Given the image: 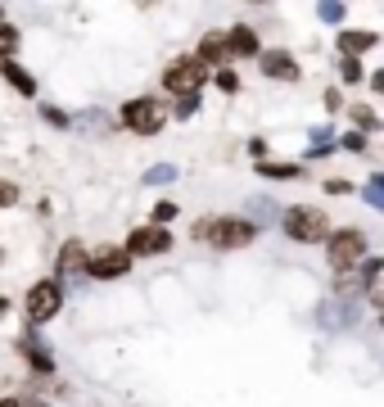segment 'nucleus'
<instances>
[{"label": "nucleus", "instance_id": "nucleus-19", "mask_svg": "<svg viewBox=\"0 0 384 407\" xmlns=\"http://www.w3.org/2000/svg\"><path fill=\"white\" fill-rule=\"evenodd\" d=\"M172 217H177V204H168V199L154 204V227H163V222H172Z\"/></svg>", "mask_w": 384, "mask_h": 407}, {"label": "nucleus", "instance_id": "nucleus-12", "mask_svg": "<svg viewBox=\"0 0 384 407\" xmlns=\"http://www.w3.org/2000/svg\"><path fill=\"white\" fill-rule=\"evenodd\" d=\"M5 82L14 86V91H23V95H36V77L27 73V68H18L14 59H5Z\"/></svg>", "mask_w": 384, "mask_h": 407}, {"label": "nucleus", "instance_id": "nucleus-2", "mask_svg": "<svg viewBox=\"0 0 384 407\" xmlns=\"http://www.w3.org/2000/svg\"><path fill=\"white\" fill-rule=\"evenodd\" d=\"M82 271H86V276H95V280H118V276H127V271H131V254L122 245H104V249H95V254H86Z\"/></svg>", "mask_w": 384, "mask_h": 407}, {"label": "nucleus", "instance_id": "nucleus-10", "mask_svg": "<svg viewBox=\"0 0 384 407\" xmlns=\"http://www.w3.org/2000/svg\"><path fill=\"white\" fill-rule=\"evenodd\" d=\"M222 45H226V59H239V55H258L253 27H230V32L222 36Z\"/></svg>", "mask_w": 384, "mask_h": 407}, {"label": "nucleus", "instance_id": "nucleus-21", "mask_svg": "<svg viewBox=\"0 0 384 407\" xmlns=\"http://www.w3.org/2000/svg\"><path fill=\"white\" fill-rule=\"evenodd\" d=\"M353 118H357V122H362V127H367V131H376V127H380V122H376V113H371V109H362V104H357V109H353Z\"/></svg>", "mask_w": 384, "mask_h": 407}, {"label": "nucleus", "instance_id": "nucleus-11", "mask_svg": "<svg viewBox=\"0 0 384 407\" xmlns=\"http://www.w3.org/2000/svg\"><path fill=\"white\" fill-rule=\"evenodd\" d=\"M376 41H380L376 32H339V50L348 55V59L362 55V50H376Z\"/></svg>", "mask_w": 384, "mask_h": 407}, {"label": "nucleus", "instance_id": "nucleus-4", "mask_svg": "<svg viewBox=\"0 0 384 407\" xmlns=\"http://www.w3.org/2000/svg\"><path fill=\"white\" fill-rule=\"evenodd\" d=\"M163 118H168V109H163V100H154V95H140V100L122 104V122L136 136H154L163 127Z\"/></svg>", "mask_w": 384, "mask_h": 407}, {"label": "nucleus", "instance_id": "nucleus-5", "mask_svg": "<svg viewBox=\"0 0 384 407\" xmlns=\"http://www.w3.org/2000/svg\"><path fill=\"white\" fill-rule=\"evenodd\" d=\"M204 82H208V68H199L195 59H186V55L163 68V86H168V95H195Z\"/></svg>", "mask_w": 384, "mask_h": 407}, {"label": "nucleus", "instance_id": "nucleus-17", "mask_svg": "<svg viewBox=\"0 0 384 407\" xmlns=\"http://www.w3.org/2000/svg\"><path fill=\"white\" fill-rule=\"evenodd\" d=\"M316 14H321L325 23H339V18H344V9H339V0H321V5H316Z\"/></svg>", "mask_w": 384, "mask_h": 407}, {"label": "nucleus", "instance_id": "nucleus-8", "mask_svg": "<svg viewBox=\"0 0 384 407\" xmlns=\"http://www.w3.org/2000/svg\"><path fill=\"white\" fill-rule=\"evenodd\" d=\"M168 245H172L168 227H136V231H131V240H127V254L131 258H140V254H168Z\"/></svg>", "mask_w": 384, "mask_h": 407}, {"label": "nucleus", "instance_id": "nucleus-9", "mask_svg": "<svg viewBox=\"0 0 384 407\" xmlns=\"http://www.w3.org/2000/svg\"><path fill=\"white\" fill-rule=\"evenodd\" d=\"M263 73L276 77V82H299V64H294L285 50H267L263 55Z\"/></svg>", "mask_w": 384, "mask_h": 407}, {"label": "nucleus", "instance_id": "nucleus-27", "mask_svg": "<svg viewBox=\"0 0 384 407\" xmlns=\"http://www.w3.org/2000/svg\"><path fill=\"white\" fill-rule=\"evenodd\" d=\"M0 313H5V299H0Z\"/></svg>", "mask_w": 384, "mask_h": 407}, {"label": "nucleus", "instance_id": "nucleus-22", "mask_svg": "<svg viewBox=\"0 0 384 407\" xmlns=\"http://www.w3.org/2000/svg\"><path fill=\"white\" fill-rule=\"evenodd\" d=\"M217 86H222V91H239V77L230 73V68H222V73H217Z\"/></svg>", "mask_w": 384, "mask_h": 407}, {"label": "nucleus", "instance_id": "nucleus-18", "mask_svg": "<svg viewBox=\"0 0 384 407\" xmlns=\"http://www.w3.org/2000/svg\"><path fill=\"white\" fill-rule=\"evenodd\" d=\"M367 204H371V208H384V181H380V177H371V186H367Z\"/></svg>", "mask_w": 384, "mask_h": 407}, {"label": "nucleus", "instance_id": "nucleus-7", "mask_svg": "<svg viewBox=\"0 0 384 407\" xmlns=\"http://www.w3.org/2000/svg\"><path fill=\"white\" fill-rule=\"evenodd\" d=\"M59 308H64L59 280H36V285L27 290V317H32V322H50Z\"/></svg>", "mask_w": 384, "mask_h": 407}, {"label": "nucleus", "instance_id": "nucleus-23", "mask_svg": "<svg viewBox=\"0 0 384 407\" xmlns=\"http://www.w3.org/2000/svg\"><path fill=\"white\" fill-rule=\"evenodd\" d=\"M14 199H18V190L9 186V181H0V208H9V204H14Z\"/></svg>", "mask_w": 384, "mask_h": 407}, {"label": "nucleus", "instance_id": "nucleus-3", "mask_svg": "<svg viewBox=\"0 0 384 407\" xmlns=\"http://www.w3.org/2000/svg\"><path fill=\"white\" fill-rule=\"evenodd\" d=\"M325 231H330V222H325L321 208H290L285 213V236L299 240V245H316V240H325Z\"/></svg>", "mask_w": 384, "mask_h": 407}, {"label": "nucleus", "instance_id": "nucleus-14", "mask_svg": "<svg viewBox=\"0 0 384 407\" xmlns=\"http://www.w3.org/2000/svg\"><path fill=\"white\" fill-rule=\"evenodd\" d=\"M82 263H86L82 240H68V245H64V254H59V271H73V267H82Z\"/></svg>", "mask_w": 384, "mask_h": 407}, {"label": "nucleus", "instance_id": "nucleus-15", "mask_svg": "<svg viewBox=\"0 0 384 407\" xmlns=\"http://www.w3.org/2000/svg\"><path fill=\"white\" fill-rule=\"evenodd\" d=\"M258 172H263V177H299V168H294V163H258Z\"/></svg>", "mask_w": 384, "mask_h": 407}, {"label": "nucleus", "instance_id": "nucleus-1", "mask_svg": "<svg viewBox=\"0 0 384 407\" xmlns=\"http://www.w3.org/2000/svg\"><path fill=\"white\" fill-rule=\"evenodd\" d=\"M195 240H213L222 249H239L253 240V222L244 217H217V222H195Z\"/></svg>", "mask_w": 384, "mask_h": 407}, {"label": "nucleus", "instance_id": "nucleus-24", "mask_svg": "<svg viewBox=\"0 0 384 407\" xmlns=\"http://www.w3.org/2000/svg\"><path fill=\"white\" fill-rule=\"evenodd\" d=\"M45 122H54V127H68V113H64V109H45Z\"/></svg>", "mask_w": 384, "mask_h": 407}, {"label": "nucleus", "instance_id": "nucleus-26", "mask_svg": "<svg viewBox=\"0 0 384 407\" xmlns=\"http://www.w3.org/2000/svg\"><path fill=\"white\" fill-rule=\"evenodd\" d=\"M0 407H18V403H14V399H5V403H0Z\"/></svg>", "mask_w": 384, "mask_h": 407}, {"label": "nucleus", "instance_id": "nucleus-6", "mask_svg": "<svg viewBox=\"0 0 384 407\" xmlns=\"http://www.w3.org/2000/svg\"><path fill=\"white\" fill-rule=\"evenodd\" d=\"M325 254H330V267H334V271H344V267L357 263V258H367V236H362L357 227L334 231V236L325 240Z\"/></svg>", "mask_w": 384, "mask_h": 407}, {"label": "nucleus", "instance_id": "nucleus-25", "mask_svg": "<svg viewBox=\"0 0 384 407\" xmlns=\"http://www.w3.org/2000/svg\"><path fill=\"white\" fill-rule=\"evenodd\" d=\"M172 177H177V168H168V163H163V168H154V172H149V181H172Z\"/></svg>", "mask_w": 384, "mask_h": 407}, {"label": "nucleus", "instance_id": "nucleus-16", "mask_svg": "<svg viewBox=\"0 0 384 407\" xmlns=\"http://www.w3.org/2000/svg\"><path fill=\"white\" fill-rule=\"evenodd\" d=\"M14 50H18V27H0V59H9Z\"/></svg>", "mask_w": 384, "mask_h": 407}, {"label": "nucleus", "instance_id": "nucleus-20", "mask_svg": "<svg viewBox=\"0 0 384 407\" xmlns=\"http://www.w3.org/2000/svg\"><path fill=\"white\" fill-rule=\"evenodd\" d=\"M339 73H344V82H362V64H357V59H344Z\"/></svg>", "mask_w": 384, "mask_h": 407}, {"label": "nucleus", "instance_id": "nucleus-13", "mask_svg": "<svg viewBox=\"0 0 384 407\" xmlns=\"http://www.w3.org/2000/svg\"><path fill=\"white\" fill-rule=\"evenodd\" d=\"M226 59V45H222V36H204V41H199V68L204 64H222Z\"/></svg>", "mask_w": 384, "mask_h": 407}]
</instances>
